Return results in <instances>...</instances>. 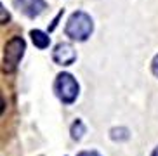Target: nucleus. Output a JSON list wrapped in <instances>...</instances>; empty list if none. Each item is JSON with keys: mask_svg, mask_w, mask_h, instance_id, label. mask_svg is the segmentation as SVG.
<instances>
[{"mask_svg": "<svg viewBox=\"0 0 158 156\" xmlns=\"http://www.w3.org/2000/svg\"><path fill=\"white\" fill-rule=\"evenodd\" d=\"M78 156H101L98 151H82L78 153Z\"/></svg>", "mask_w": 158, "mask_h": 156, "instance_id": "9d476101", "label": "nucleus"}, {"mask_svg": "<svg viewBox=\"0 0 158 156\" xmlns=\"http://www.w3.org/2000/svg\"><path fill=\"white\" fill-rule=\"evenodd\" d=\"M85 133V125L82 120H77L73 125H71V137L75 139V141H80V139L84 137Z\"/></svg>", "mask_w": 158, "mask_h": 156, "instance_id": "0eeeda50", "label": "nucleus"}, {"mask_svg": "<svg viewBox=\"0 0 158 156\" xmlns=\"http://www.w3.org/2000/svg\"><path fill=\"white\" fill-rule=\"evenodd\" d=\"M110 137H111L113 141H118V142H120V141H127V139L130 137V133L125 127H118V129H111Z\"/></svg>", "mask_w": 158, "mask_h": 156, "instance_id": "6e6552de", "label": "nucleus"}, {"mask_svg": "<svg viewBox=\"0 0 158 156\" xmlns=\"http://www.w3.org/2000/svg\"><path fill=\"white\" fill-rule=\"evenodd\" d=\"M2 23H5V9H4V5H2Z\"/></svg>", "mask_w": 158, "mask_h": 156, "instance_id": "9b49d317", "label": "nucleus"}, {"mask_svg": "<svg viewBox=\"0 0 158 156\" xmlns=\"http://www.w3.org/2000/svg\"><path fill=\"white\" fill-rule=\"evenodd\" d=\"M52 59L59 66H71L77 61V52H75L71 43L63 42V43H57L56 45V49L52 52Z\"/></svg>", "mask_w": 158, "mask_h": 156, "instance_id": "20e7f679", "label": "nucleus"}, {"mask_svg": "<svg viewBox=\"0 0 158 156\" xmlns=\"http://www.w3.org/2000/svg\"><path fill=\"white\" fill-rule=\"evenodd\" d=\"M30 37H31L33 43L38 47V49H47L49 47V43H51V38H49V35L44 31H40V30H31L30 31Z\"/></svg>", "mask_w": 158, "mask_h": 156, "instance_id": "423d86ee", "label": "nucleus"}, {"mask_svg": "<svg viewBox=\"0 0 158 156\" xmlns=\"http://www.w3.org/2000/svg\"><path fill=\"white\" fill-rule=\"evenodd\" d=\"M56 94L64 104H71L75 102V99L78 97V83L73 78V75L70 73H61L57 75L56 83H54Z\"/></svg>", "mask_w": 158, "mask_h": 156, "instance_id": "7ed1b4c3", "label": "nucleus"}, {"mask_svg": "<svg viewBox=\"0 0 158 156\" xmlns=\"http://www.w3.org/2000/svg\"><path fill=\"white\" fill-rule=\"evenodd\" d=\"M24 40L21 37H12L4 47V71L12 73L18 68L21 57L24 55Z\"/></svg>", "mask_w": 158, "mask_h": 156, "instance_id": "f03ea898", "label": "nucleus"}, {"mask_svg": "<svg viewBox=\"0 0 158 156\" xmlns=\"http://www.w3.org/2000/svg\"><path fill=\"white\" fill-rule=\"evenodd\" d=\"M151 156H158V147H156V149L153 151V154H151Z\"/></svg>", "mask_w": 158, "mask_h": 156, "instance_id": "f8f14e48", "label": "nucleus"}, {"mask_svg": "<svg viewBox=\"0 0 158 156\" xmlns=\"http://www.w3.org/2000/svg\"><path fill=\"white\" fill-rule=\"evenodd\" d=\"M151 69H153V75L158 78V54L155 55V59H153V63H151Z\"/></svg>", "mask_w": 158, "mask_h": 156, "instance_id": "1a4fd4ad", "label": "nucleus"}, {"mask_svg": "<svg viewBox=\"0 0 158 156\" xmlns=\"http://www.w3.org/2000/svg\"><path fill=\"white\" fill-rule=\"evenodd\" d=\"M92 30H94L92 19L84 10L73 12L68 19V23H66V35L71 40H77V42H85L90 37Z\"/></svg>", "mask_w": 158, "mask_h": 156, "instance_id": "f257e3e1", "label": "nucleus"}, {"mask_svg": "<svg viewBox=\"0 0 158 156\" xmlns=\"http://www.w3.org/2000/svg\"><path fill=\"white\" fill-rule=\"evenodd\" d=\"M14 5L19 12L28 18H37L45 9V0H14Z\"/></svg>", "mask_w": 158, "mask_h": 156, "instance_id": "39448f33", "label": "nucleus"}]
</instances>
